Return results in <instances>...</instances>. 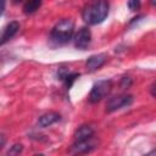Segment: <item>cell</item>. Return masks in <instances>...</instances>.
<instances>
[{
    "label": "cell",
    "mask_w": 156,
    "mask_h": 156,
    "mask_svg": "<svg viewBox=\"0 0 156 156\" xmlns=\"http://www.w3.org/2000/svg\"><path fill=\"white\" fill-rule=\"evenodd\" d=\"M5 144H6V135L2 134V133H0V151L5 146Z\"/></svg>",
    "instance_id": "2e32d148"
},
{
    "label": "cell",
    "mask_w": 156,
    "mask_h": 156,
    "mask_svg": "<svg viewBox=\"0 0 156 156\" xmlns=\"http://www.w3.org/2000/svg\"><path fill=\"white\" fill-rule=\"evenodd\" d=\"M111 89H112V82L111 80H107V79L98 80L93 85V88L89 93V98H88L89 102L90 104H96V102L101 101L104 98H106L110 94Z\"/></svg>",
    "instance_id": "3957f363"
},
{
    "label": "cell",
    "mask_w": 156,
    "mask_h": 156,
    "mask_svg": "<svg viewBox=\"0 0 156 156\" xmlns=\"http://www.w3.org/2000/svg\"><path fill=\"white\" fill-rule=\"evenodd\" d=\"M91 41V33L88 27H82L74 35V46L79 50H85Z\"/></svg>",
    "instance_id": "5b68a950"
},
{
    "label": "cell",
    "mask_w": 156,
    "mask_h": 156,
    "mask_svg": "<svg viewBox=\"0 0 156 156\" xmlns=\"http://www.w3.org/2000/svg\"><path fill=\"white\" fill-rule=\"evenodd\" d=\"M18 29H20V23L18 22L12 21V22L7 23L5 26V28L2 29V33L0 35V46L4 45V44H6L10 39H12L17 34Z\"/></svg>",
    "instance_id": "8992f818"
},
{
    "label": "cell",
    "mask_w": 156,
    "mask_h": 156,
    "mask_svg": "<svg viewBox=\"0 0 156 156\" xmlns=\"http://www.w3.org/2000/svg\"><path fill=\"white\" fill-rule=\"evenodd\" d=\"M73 32L74 22L71 18H63L54 26L50 33V40L55 45H65L72 39Z\"/></svg>",
    "instance_id": "7a4b0ae2"
},
{
    "label": "cell",
    "mask_w": 156,
    "mask_h": 156,
    "mask_svg": "<svg viewBox=\"0 0 156 156\" xmlns=\"http://www.w3.org/2000/svg\"><path fill=\"white\" fill-rule=\"evenodd\" d=\"M91 139H88V140H80V141H74L73 145L71 146L69 149V152L71 154H87V152H90L95 146L94 144L91 143Z\"/></svg>",
    "instance_id": "ba28073f"
},
{
    "label": "cell",
    "mask_w": 156,
    "mask_h": 156,
    "mask_svg": "<svg viewBox=\"0 0 156 156\" xmlns=\"http://www.w3.org/2000/svg\"><path fill=\"white\" fill-rule=\"evenodd\" d=\"M132 85V79L129 78V77H124V78H122V80H121V87L122 88H129Z\"/></svg>",
    "instance_id": "9a60e30c"
},
{
    "label": "cell",
    "mask_w": 156,
    "mask_h": 156,
    "mask_svg": "<svg viewBox=\"0 0 156 156\" xmlns=\"http://www.w3.org/2000/svg\"><path fill=\"white\" fill-rule=\"evenodd\" d=\"M57 121H60V113H57L55 111H50V112H46V113H44L43 116L39 117L38 124L41 128H46V127L56 123Z\"/></svg>",
    "instance_id": "9c48e42d"
},
{
    "label": "cell",
    "mask_w": 156,
    "mask_h": 156,
    "mask_svg": "<svg viewBox=\"0 0 156 156\" xmlns=\"http://www.w3.org/2000/svg\"><path fill=\"white\" fill-rule=\"evenodd\" d=\"M150 2H151V5H152V6H155V4H156V0H150Z\"/></svg>",
    "instance_id": "ffe728a7"
},
{
    "label": "cell",
    "mask_w": 156,
    "mask_h": 156,
    "mask_svg": "<svg viewBox=\"0 0 156 156\" xmlns=\"http://www.w3.org/2000/svg\"><path fill=\"white\" fill-rule=\"evenodd\" d=\"M134 98L133 95H129V94H122V95H116L113 98H111L107 104H106V112L107 113H111V112H115L117 110H121L123 107H128L132 105Z\"/></svg>",
    "instance_id": "277c9868"
},
{
    "label": "cell",
    "mask_w": 156,
    "mask_h": 156,
    "mask_svg": "<svg viewBox=\"0 0 156 156\" xmlns=\"http://www.w3.org/2000/svg\"><path fill=\"white\" fill-rule=\"evenodd\" d=\"M141 5V0H129L128 1V7L130 9V11H138L140 9Z\"/></svg>",
    "instance_id": "5bb4252c"
},
{
    "label": "cell",
    "mask_w": 156,
    "mask_h": 156,
    "mask_svg": "<svg viewBox=\"0 0 156 156\" xmlns=\"http://www.w3.org/2000/svg\"><path fill=\"white\" fill-rule=\"evenodd\" d=\"M107 61V55L106 54H95V55H91L87 62H85V66H87V69L89 72H94L99 68H101L105 62Z\"/></svg>",
    "instance_id": "52a82bcc"
},
{
    "label": "cell",
    "mask_w": 156,
    "mask_h": 156,
    "mask_svg": "<svg viewBox=\"0 0 156 156\" xmlns=\"http://www.w3.org/2000/svg\"><path fill=\"white\" fill-rule=\"evenodd\" d=\"M79 77V73H77V72H60L58 73V78L65 83V87H66V89H69L71 87H72V84L74 83V80L77 79Z\"/></svg>",
    "instance_id": "8fae6325"
},
{
    "label": "cell",
    "mask_w": 156,
    "mask_h": 156,
    "mask_svg": "<svg viewBox=\"0 0 156 156\" xmlns=\"http://www.w3.org/2000/svg\"><path fill=\"white\" fill-rule=\"evenodd\" d=\"M5 6H6V0H0V16L5 10Z\"/></svg>",
    "instance_id": "e0dca14e"
},
{
    "label": "cell",
    "mask_w": 156,
    "mask_h": 156,
    "mask_svg": "<svg viewBox=\"0 0 156 156\" xmlns=\"http://www.w3.org/2000/svg\"><path fill=\"white\" fill-rule=\"evenodd\" d=\"M22 150H23V145L22 144H15L7 151V155H18V154L22 152Z\"/></svg>",
    "instance_id": "4fadbf2b"
},
{
    "label": "cell",
    "mask_w": 156,
    "mask_h": 156,
    "mask_svg": "<svg viewBox=\"0 0 156 156\" xmlns=\"http://www.w3.org/2000/svg\"><path fill=\"white\" fill-rule=\"evenodd\" d=\"M108 15L107 0H90L82 11V18L87 24L95 26L106 20Z\"/></svg>",
    "instance_id": "6da1fadb"
},
{
    "label": "cell",
    "mask_w": 156,
    "mask_h": 156,
    "mask_svg": "<svg viewBox=\"0 0 156 156\" xmlns=\"http://www.w3.org/2000/svg\"><path fill=\"white\" fill-rule=\"evenodd\" d=\"M21 1H23V0H12L13 4H18V2H21Z\"/></svg>",
    "instance_id": "d6986e66"
},
{
    "label": "cell",
    "mask_w": 156,
    "mask_h": 156,
    "mask_svg": "<svg viewBox=\"0 0 156 156\" xmlns=\"http://www.w3.org/2000/svg\"><path fill=\"white\" fill-rule=\"evenodd\" d=\"M41 2H43V0H27L26 4L23 5V12L26 15L34 13L41 6Z\"/></svg>",
    "instance_id": "7c38bea8"
},
{
    "label": "cell",
    "mask_w": 156,
    "mask_h": 156,
    "mask_svg": "<svg viewBox=\"0 0 156 156\" xmlns=\"http://www.w3.org/2000/svg\"><path fill=\"white\" fill-rule=\"evenodd\" d=\"M150 88H151V95H152V98H155V83H152Z\"/></svg>",
    "instance_id": "ac0fdd59"
},
{
    "label": "cell",
    "mask_w": 156,
    "mask_h": 156,
    "mask_svg": "<svg viewBox=\"0 0 156 156\" xmlns=\"http://www.w3.org/2000/svg\"><path fill=\"white\" fill-rule=\"evenodd\" d=\"M74 141H80V140H88L90 138L94 136V129L88 126V124H84V126H80L76 132H74Z\"/></svg>",
    "instance_id": "30bf717a"
}]
</instances>
